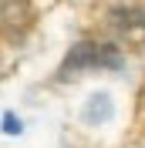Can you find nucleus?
<instances>
[{"label":"nucleus","instance_id":"f257e3e1","mask_svg":"<svg viewBox=\"0 0 145 148\" xmlns=\"http://www.w3.org/2000/svg\"><path fill=\"white\" fill-rule=\"evenodd\" d=\"M125 64V57L118 47H108V44H91V40H81L68 51L61 64V74L71 77V74H81V71H118Z\"/></svg>","mask_w":145,"mask_h":148},{"label":"nucleus","instance_id":"f03ea898","mask_svg":"<svg viewBox=\"0 0 145 148\" xmlns=\"http://www.w3.org/2000/svg\"><path fill=\"white\" fill-rule=\"evenodd\" d=\"M111 34L128 47H145V7L142 3H118L108 10Z\"/></svg>","mask_w":145,"mask_h":148},{"label":"nucleus","instance_id":"7ed1b4c3","mask_svg":"<svg viewBox=\"0 0 145 148\" xmlns=\"http://www.w3.org/2000/svg\"><path fill=\"white\" fill-rule=\"evenodd\" d=\"M111 114H115V104H111V94H105V91H95L84 101V111H81V118L88 125H108Z\"/></svg>","mask_w":145,"mask_h":148},{"label":"nucleus","instance_id":"20e7f679","mask_svg":"<svg viewBox=\"0 0 145 148\" xmlns=\"http://www.w3.org/2000/svg\"><path fill=\"white\" fill-rule=\"evenodd\" d=\"M27 24H30L27 0H3V27H7V37H14V27H17V34H24Z\"/></svg>","mask_w":145,"mask_h":148},{"label":"nucleus","instance_id":"39448f33","mask_svg":"<svg viewBox=\"0 0 145 148\" xmlns=\"http://www.w3.org/2000/svg\"><path fill=\"white\" fill-rule=\"evenodd\" d=\"M3 131H7V135H20V131H24V128H20V121L14 118L10 111H7V114H3Z\"/></svg>","mask_w":145,"mask_h":148}]
</instances>
